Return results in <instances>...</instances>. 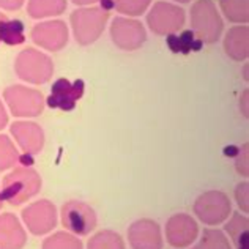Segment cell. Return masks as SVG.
Returning <instances> with one entry per match:
<instances>
[{"instance_id":"1","label":"cell","mask_w":249,"mask_h":249,"mask_svg":"<svg viewBox=\"0 0 249 249\" xmlns=\"http://www.w3.org/2000/svg\"><path fill=\"white\" fill-rule=\"evenodd\" d=\"M41 189V177L30 167H18L3 178L0 199L11 205H21Z\"/></svg>"},{"instance_id":"2","label":"cell","mask_w":249,"mask_h":249,"mask_svg":"<svg viewBox=\"0 0 249 249\" xmlns=\"http://www.w3.org/2000/svg\"><path fill=\"white\" fill-rule=\"evenodd\" d=\"M191 24L194 35L202 43H214L222 34V19L212 0H199L191 8Z\"/></svg>"},{"instance_id":"3","label":"cell","mask_w":249,"mask_h":249,"mask_svg":"<svg viewBox=\"0 0 249 249\" xmlns=\"http://www.w3.org/2000/svg\"><path fill=\"white\" fill-rule=\"evenodd\" d=\"M15 70L22 81L30 84H44L51 79L54 65L48 55L35 49H25L16 57Z\"/></svg>"},{"instance_id":"4","label":"cell","mask_w":249,"mask_h":249,"mask_svg":"<svg viewBox=\"0 0 249 249\" xmlns=\"http://www.w3.org/2000/svg\"><path fill=\"white\" fill-rule=\"evenodd\" d=\"M109 18L106 10L100 8H85L76 10L71 15V24H73L74 38L81 44H90L100 38L101 32Z\"/></svg>"},{"instance_id":"5","label":"cell","mask_w":249,"mask_h":249,"mask_svg":"<svg viewBox=\"0 0 249 249\" xmlns=\"http://www.w3.org/2000/svg\"><path fill=\"white\" fill-rule=\"evenodd\" d=\"M231 200L221 191L204 193L194 202L196 216L207 226H218L224 222L231 216Z\"/></svg>"},{"instance_id":"6","label":"cell","mask_w":249,"mask_h":249,"mask_svg":"<svg viewBox=\"0 0 249 249\" xmlns=\"http://www.w3.org/2000/svg\"><path fill=\"white\" fill-rule=\"evenodd\" d=\"M5 100L16 117H36L43 112L44 98L41 91L25 89L22 85H13L5 90Z\"/></svg>"},{"instance_id":"7","label":"cell","mask_w":249,"mask_h":249,"mask_svg":"<svg viewBox=\"0 0 249 249\" xmlns=\"http://www.w3.org/2000/svg\"><path fill=\"white\" fill-rule=\"evenodd\" d=\"M147 24L156 35L175 34L185 24V10L172 3L158 2L148 13Z\"/></svg>"},{"instance_id":"8","label":"cell","mask_w":249,"mask_h":249,"mask_svg":"<svg viewBox=\"0 0 249 249\" xmlns=\"http://www.w3.org/2000/svg\"><path fill=\"white\" fill-rule=\"evenodd\" d=\"M96 213L81 200H68L62 207V224L71 233L89 235L96 227Z\"/></svg>"},{"instance_id":"9","label":"cell","mask_w":249,"mask_h":249,"mask_svg":"<svg viewBox=\"0 0 249 249\" xmlns=\"http://www.w3.org/2000/svg\"><path fill=\"white\" fill-rule=\"evenodd\" d=\"M199 235V226L191 216L178 213L170 216L166 224V240L170 246L183 249L191 246Z\"/></svg>"},{"instance_id":"10","label":"cell","mask_w":249,"mask_h":249,"mask_svg":"<svg viewBox=\"0 0 249 249\" xmlns=\"http://www.w3.org/2000/svg\"><path fill=\"white\" fill-rule=\"evenodd\" d=\"M22 219L32 233L43 235L57 226V210L49 200H38L24 210Z\"/></svg>"},{"instance_id":"11","label":"cell","mask_w":249,"mask_h":249,"mask_svg":"<svg viewBox=\"0 0 249 249\" xmlns=\"http://www.w3.org/2000/svg\"><path fill=\"white\" fill-rule=\"evenodd\" d=\"M128 241L133 249H162L161 227L156 221L139 219L129 226Z\"/></svg>"},{"instance_id":"12","label":"cell","mask_w":249,"mask_h":249,"mask_svg":"<svg viewBox=\"0 0 249 249\" xmlns=\"http://www.w3.org/2000/svg\"><path fill=\"white\" fill-rule=\"evenodd\" d=\"M112 41L123 51H134L145 41V30L142 24L129 19L115 18L110 27Z\"/></svg>"},{"instance_id":"13","label":"cell","mask_w":249,"mask_h":249,"mask_svg":"<svg viewBox=\"0 0 249 249\" xmlns=\"http://www.w3.org/2000/svg\"><path fill=\"white\" fill-rule=\"evenodd\" d=\"M32 40L48 51H60L68 41L67 25L62 21L36 24L32 30Z\"/></svg>"},{"instance_id":"14","label":"cell","mask_w":249,"mask_h":249,"mask_svg":"<svg viewBox=\"0 0 249 249\" xmlns=\"http://www.w3.org/2000/svg\"><path fill=\"white\" fill-rule=\"evenodd\" d=\"M84 93V82L76 81L70 84L67 79H58L52 85V93L48 98V106L60 107L63 110L74 109L76 101L79 100Z\"/></svg>"},{"instance_id":"15","label":"cell","mask_w":249,"mask_h":249,"mask_svg":"<svg viewBox=\"0 0 249 249\" xmlns=\"http://www.w3.org/2000/svg\"><path fill=\"white\" fill-rule=\"evenodd\" d=\"M11 133L15 136V139L24 150V153H40L44 143V134L43 129L38 126L36 123L29 122H16L13 123Z\"/></svg>"},{"instance_id":"16","label":"cell","mask_w":249,"mask_h":249,"mask_svg":"<svg viewBox=\"0 0 249 249\" xmlns=\"http://www.w3.org/2000/svg\"><path fill=\"white\" fill-rule=\"evenodd\" d=\"M25 241V232L16 216L0 214V249H22Z\"/></svg>"},{"instance_id":"17","label":"cell","mask_w":249,"mask_h":249,"mask_svg":"<svg viewBox=\"0 0 249 249\" xmlns=\"http://www.w3.org/2000/svg\"><path fill=\"white\" fill-rule=\"evenodd\" d=\"M248 35L249 29L248 25H238L227 32L226 40H224V49L226 54L233 58V60L241 62L248 58Z\"/></svg>"},{"instance_id":"18","label":"cell","mask_w":249,"mask_h":249,"mask_svg":"<svg viewBox=\"0 0 249 249\" xmlns=\"http://www.w3.org/2000/svg\"><path fill=\"white\" fill-rule=\"evenodd\" d=\"M67 8V0H30L29 15L34 19L55 16Z\"/></svg>"},{"instance_id":"19","label":"cell","mask_w":249,"mask_h":249,"mask_svg":"<svg viewBox=\"0 0 249 249\" xmlns=\"http://www.w3.org/2000/svg\"><path fill=\"white\" fill-rule=\"evenodd\" d=\"M0 41L10 46H18L25 41L24 24L18 19H2L0 21Z\"/></svg>"},{"instance_id":"20","label":"cell","mask_w":249,"mask_h":249,"mask_svg":"<svg viewBox=\"0 0 249 249\" xmlns=\"http://www.w3.org/2000/svg\"><path fill=\"white\" fill-rule=\"evenodd\" d=\"M87 249H124V241L119 233L103 231L89 240Z\"/></svg>"},{"instance_id":"21","label":"cell","mask_w":249,"mask_h":249,"mask_svg":"<svg viewBox=\"0 0 249 249\" xmlns=\"http://www.w3.org/2000/svg\"><path fill=\"white\" fill-rule=\"evenodd\" d=\"M221 8L232 22H248V0H221Z\"/></svg>"},{"instance_id":"22","label":"cell","mask_w":249,"mask_h":249,"mask_svg":"<svg viewBox=\"0 0 249 249\" xmlns=\"http://www.w3.org/2000/svg\"><path fill=\"white\" fill-rule=\"evenodd\" d=\"M193 249H232L224 232L218 229H205L200 243Z\"/></svg>"},{"instance_id":"23","label":"cell","mask_w":249,"mask_h":249,"mask_svg":"<svg viewBox=\"0 0 249 249\" xmlns=\"http://www.w3.org/2000/svg\"><path fill=\"white\" fill-rule=\"evenodd\" d=\"M43 249H82V243L74 235L58 232L43 241Z\"/></svg>"},{"instance_id":"24","label":"cell","mask_w":249,"mask_h":249,"mask_svg":"<svg viewBox=\"0 0 249 249\" xmlns=\"http://www.w3.org/2000/svg\"><path fill=\"white\" fill-rule=\"evenodd\" d=\"M19 158L18 150L8 136H0V170H6L16 164Z\"/></svg>"},{"instance_id":"25","label":"cell","mask_w":249,"mask_h":249,"mask_svg":"<svg viewBox=\"0 0 249 249\" xmlns=\"http://www.w3.org/2000/svg\"><path fill=\"white\" fill-rule=\"evenodd\" d=\"M248 226H249V221H248L246 216L240 214V213H233L231 221L224 226V229H226V232L231 235L233 243L237 245L241 235H243L245 232H248Z\"/></svg>"},{"instance_id":"26","label":"cell","mask_w":249,"mask_h":249,"mask_svg":"<svg viewBox=\"0 0 249 249\" xmlns=\"http://www.w3.org/2000/svg\"><path fill=\"white\" fill-rule=\"evenodd\" d=\"M152 0H114V8H117L123 15L139 16L147 10Z\"/></svg>"},{"instance_id":"27","label":"cell","mask_w":249,"mask_h":249,"mask_svg":"<svg viewBox=\"0 0 249 249\" xmlns=\"http://www.w3.org/2000/svg\"><path fill=\"white\" fill-rule=\"evenodd\" d=\"M235 197H237L238 207L243 210L245 213H248L249 212V185H248V181H243V183H240V185H237Z\"/></svg>"},{"instance_id":"28","label":"cell","mask_w":249,"mask_h":249,"mask_svg":"<svg viewBox=\"0 0 249 249\" xmlns=\"http://www.w3.org/2000/svg\"><path fill=\"white\" fill-rule=\"evenodd\" d=\"M237 170L243 175V177H248V143L243 145V150L240 148V153L237 156Z\"/></svg>"},{"instance_id":"29","label":"cell","mask_w":249,"mask_h":249,"mask_svg":"<svg viewBox=\"0 0 249 249\" xmlns=\"http://www.w3.org/2000/svg\"><path fill=\"white\" fill-rule=\"evenodd\" d=\"M178 38H180V44H181V52H183V54H188V52L191 51L189 46H191V43L194 40V32L193 30H185Z\"/></svg>"},{"instance_id":"30","label":"cell","mask_w":249,"mask_h":249,"mask_svg":"<svg viewBox=\"0 0 249 249\" xmlns=\"http://www.w3.org/2000/svg\"><path fill=\"white\" fill-rule=\"evenodd\" d=\"M25 0H0V8L3 10H19Z\"/></svg>"},{"instance_id":"31","label":"cell","mask_w":249,"mask_h":249,"mask_svg":"<svg viewBox=\"0 0 249 249\" xmlns=\"http://www.w3.org/2000/svg\"><path fill=\"white\" fill-rule=\"evenodd\" d=\"M167 44L169 48L172 49V52H181V44H180V38L175 34L167 35Z\"/></svg>"},{"instance_id":"32","label":"cell","mask_w":249,"mask_h":249,"mask_svg":"<svg viewBox=\"0 0 249 249\" xmlns=\"http://www.w3.org/2000/svg\"><path fill=\"white\" fill-rule=\"evenodd\" d=\"M18 161L21 162L22 164V167H30V166H34V156H32L30 153H24V155H21L18 158Z\"/></svg>"},{"instance_id":"33","label":"cell","mask_w":249,"mask_h":249,"mask_svg":"<svg viewBox=\"0 0 249 249\" xmlns=\"http://www.w3.org/2000/svg\"><path fill=\"white\" fill-rule=\"evenodd\" d=\"M238 153H240V148H238V147H235V145H229V147L224 148V155L229 156V158H233V156L237 158Z\"/></svg>"},{"instance_id":"34","label":"cell","mask_w":249,"mask_h":249,"mask_svg":"<svg viewBox=\"0 0 249 249\" xmlns=\"http://www.w3.org/2000/svg\"><path fill=\"white\" fill-rule=\"evenodd\" d=\"M6 122H8V117H6V112H5V109H3V104L0 103V129L5 128Z\"/></svg>"},{"instance_id":"35","label":"cell","mask_w":249,"mask_h":249,"mask_svg":"<svg viewBox=\"0 0 249 249\" xmlns=\"http://www.w3.org/2000/svg\"><path fill=\"white\" fill-rule=\"evenodd\" d=\"M202 46H204V43H202V41L199 40V38H197V40H196V38H194L189 48H191V51H200V49H202Z\"/></svg>"},{"instance_id":"36","label":"cell","mask_w":249,"mask_h":249,"mask_svg":"<svg viewBox=\"0 0 249 249\" xmlns=\"http://www.w3.org/2000/svg\"><path fill=\"white\" fill-rule=\"evenodd\" d=\"M101 5H103V10H112L114 8V0H101Z\"/></svg>"},{"instance_id":"37","label":"cell","mask_w":249,"mask_h":249,"mask_svg":"<svg viewBox=\"0 0 249 249\" xmlns=\"http://www.w3.org/2000/svg\"><path fill=\"white\" fill-rule=\"evenodd\" d=\"M96 0H73V3L76 5H87V3H93Z\"/></svg>"},{"instance_id":"38","label":"cell","mask_w":249,"mask_h":249,"mask_svg":"<svg viewBox=\"0 0 249 249\" xmlns=\"http://www.w3.org/2000/svg\"><path fill=\"white\" fill-rule=\"evenodd\" d=\"M177 2H181V3H186V2H189V0H177Z\"/></svg>"},{"instance_id":"39","label":"cell","mask_w":249,"mask_h":249,"mask_svg":"<svg viewBox=\"0 0 249 249\" xmlns=\"http://www.w3.org/2000/svg\"><path fill=\"white\" fill-rule=\"evenodd\" d=\"M5 18H6V16H5V15H2V13H0V21H2V19H5Z\"/></svg>"},{"instance_id":"40","label":"cell","mask_w":249,"mask_h":249,"mask_svg":"<svg viewBox=\"0 0 249 249\" xmlns=\"http://www.w3.org/2000/svg\"><path fill=\"white\" fill-rule=\"evenodd\" d=\"M2 204H3V200H2V199H0V207H2Z\"/></svg>"}]
</instances>
